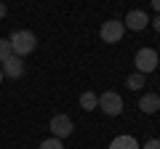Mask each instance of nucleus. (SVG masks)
Segmentation results:
<instances>
[{
  "label": "nucleus",
  "instance_id": "nucleus-1",
  "mask_svg": "<svg viewBox=\"0 0 160 149\" xmlns=\"http://www.w3.org/2000/svg\"><path fill=\"white\" fill-rule=\"evenodd\" d=\"M8 43H11V51L13 56H27V53H32L35 48H38V37H35L29 29H16V32L8 37Z\"/></svg>",
  "mask_w": 160,
  "mask_h": 149
},
{
  "label": "nucleus",
  "instance_id": "nucleus-2",
  "mask_svg": "<svg viewBox=\"0 0 160 149\" xmlns=\"http://www.w3.org/2000/svg\"><path fill=\"white\" fill-rule=\"evenodd\" d=\"M158 67V51L155 48H139L136 51V72L147 74V72H155Z\"/></svg>",
  "mask_w": 160,
  "mask_h": 149
},
{
  "label": "nucleus",
  "instance_id": "nucleus-3",
  "mask_svg": "<svg viewBox=\"0 0 160 149\" xmlns=\"http://www.w3.org/2000/svg\"><path fill=\"white\" fill-rule=\"evenodd\" d=\"M99 109H104L107 115L118 117L120 112H123V99H120V93H115V91L102 93V96H99Z\"/></svg>",
  "mask_w": 160,
  "mask_h": 149
},
{
  "label": "nucleus",
  "instance_id": "nucleus-4",
  "mask_svg": "<svg viewBox=\"0 0 160 149\" xmlns=\"http://www.w3.org/2000/svg\"><path fill=\"white\" fill-rule=\"evenodd\" d=\"M123 32H126V24L118 22V19H109V22L102 24V40L104 43H120V37H123Z\"/></svg>",
  "mask_w": 160,
  "mask_h": 149
},
{
  "label": "nucleus",
  "instance_id": "nucleus-5",
  "mask_svg": "<svg viewBox=\"0 0 160 149\" xmlns=\"http://www.w3.org/2000/svg\"><path fill=\"white\" fill-rule=\"evenodd\" d=\"M72 131H75V125H72V120H69L67 115L51 117V133H53V138H67Z\"/></svg>",
  "mask_w": 160,
  "mask_h": 149
},
{
  "label": "nucleus",
  "instance_id": "nucleus-6",
  "mask_svg": "<svg viewBox=\"0 0 160 149\" xmlns=\"http://www.w3.org/2000/svg\"><path fill=\"white\" fill-rule=\"evenodd\" d=\"M123 24H126V29H133V32H142V29L149 27V16L144 11H128L126 19H123Z\"/></svg>",
  "mask_w": 160,
  "mask_h": 149
},
{
  "label": "nucleus",
  "instance_id": "nucleus-7",
  "mask_svg": "<svg viewBox=\"0 0 160 149\" xmlns=\"http://www.w3.org/2000/svg\"><path fill=\"white\" fill-rule=\"evenodd\" d=\"M3 74L6 77H11V80H16V77H22L24 74V59L22 56H8L6 61H3Z\"/></svg>",
  "mask_w": 160,
  "mask_h": 149
},
{
  "label": "nucleus",
  "instance_id": "nucleus-8",
  "mask_svg": "<svg viewBox=\"0 0 160 149\" xmlns=\"http://www.w3.org/2000/svg\"><path fill=\"white\" fill-rule=\"evenodd\" d=\"M139 109L147 112V115H155V112L160 109V96L158 93H144V96L139 99Z\"/></svg>",
  "mask_w": 160,
  "mask_h": 149
},
{
  "label": "nucleus",
  "instance_id": "nucleus-9",
  "mask_svg": "<svg viewBox=\"0 0 160 149\" xmlns=\"http://www.w3.org/2000/svg\"><path fill=\"white\" fill-rule=\"evenodd\" d=\"M109 149H142V147H139V141L133 136H118V138H112Z\"/></svg>",
  "mask_w": 160,
  "mask_h": 149
},
{
  "label": "nucleus",
  "instance_id": "nucleus-10",
  "mask_svg": "<svg viewBox=\"0 0 160 149\" xmlns=\"http://www.w3.org/2000/svg\"><path fill=\"white\" fill-rule=\"evenodd\" d=\"M80 107L86 109V112L96 109V107H99V96H96V93H91V91H86L83 96H80Z\"/></svg>",
  "mask_w": 160,
  "mask_h": 149
},
{
  "label": "nucleus",
  "instance_id": "nucleus-11",
  "mask_svg": "<svg viewBox=\"0 0 160 149\" xmlns=\"http://www.w3.org/2000/svg\"><path fill=\"white\" fill-rule=\"evenodd\" d=\"M126 85L131 88V91H139V88L144 85V74H142V72H133V74H128V80H126Z\"/></svg>",
  "mask_w": 160,
  "mask_h": 149
},
{
  "label": "nucleus",
  "instance_id": "nucleus-12",
  "mask_svg": "<svg viewBox=\"0 0 160 149\" xmlns=\"http://www.w3.org/2000/svg\"><path fill=\"white\" fill-rule=\"evenodd\" d=\"M8 56H13V51H11V43H8V40H0V64L6 61Z\"/></svg>",
  "mask_w": 160,
  "mask_h": 149
},
{
  "label": "nucleus",
  "instance_id": "nucleus-13",
  "mask_svg": "<svg viewBox=\"0 0 160 149\" xmlns=\"http://www.w3.org/2000/svg\"><path fill=\"white\" fill-rule=\"evenodd\" d=\"M40 149H64V144H62V138H46L40 144Z\"/></svg>",
  "mask_w": 160,
  "mask_h": 149
},
{
  "label": "nucleus",
  "instance_id": "nucleus-14",
  "mask_svg": "<svg viewBox=\"0 0 160 149\" xmlns=\"http://www.w3.org/2000/svg\"><path fill=\"white\" fill-rule=\"evenodd\" d=\"M142 149H160V138H149V141L144 144Z\"/></svg>",
  "mask_w": 160,
  "mask_h": 149
},
{
  "label": "nucleus",
  "instance_id": "nucleus-15",
  "mask_svg": "<svg viewBox=\"0 0 160 149\" xmlns=\"http://www.w3.org/2000/svg\"><path fill=\"white\" fill-rule=\"evenodd\" d=\"M152 27H155V32H160V13L155 16V22H152Z\"/></svg>",
  "mask_w": 160,
  "mask_h": 149
},
{
  "label": "nucleus",
  "instance_id": "nucleus-16",
  "mask_svg": "<svg viewBox=\"0 0 160 149\" xmlns=\"http://www.w3.org/2000/svg\"><path fill=\"white\" fill-rule=\"evenodd\" d=\"M149 3H152V6H155V11L160 13V0H149Z\"/></svg>",
  "mask_w": 160,
  "mask_h": 149
},
{
  "label": "nucleus",
  "instance_id": "nucleus-17",
  "mask_svg": "<svg viewBox=\"0 0 160 149\" xmlns=\"http://www.w3.org/2000/svg\"><path fill=\"white\" fill-rule=\"evenodd\" d=\"M6 16V6H3V3H0V19Z\"/></svg>",
  "mask_w": 160,
  "mask_h": 149
},
{
  "label": "nucleus",
  "instance_id": "nucleus-18",
  "mask_svg": "<svg viewBox=\"0 0 160 149\" xmlns=\"http://www.w3.org/2000/svg\"><path fill=\"white\" fill-rule=\"evenodd\" d=\"M0 83H3V69H0Z\"/></svg>",
  "mask_w": 160,
  "mask_h": 149
}]
</instances>
